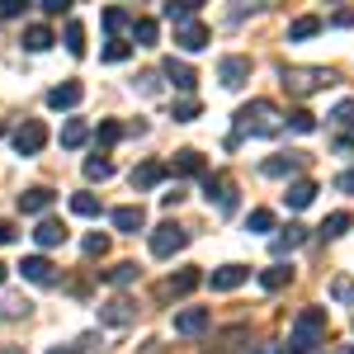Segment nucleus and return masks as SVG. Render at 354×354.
Wrapping results in <instances>:
<instances>
[{"mask_svg": "<svg viewBox=\"0 0 354 354\" xmlns=\"http://www.w3.org/2000/svg\"><path fill=\"white\" fill-rule=\"evenodd\" d=\"M274 133H283V113L274 109L270 100H250V104H241L236 109V123H232V147L241 142V137H274Z\"/></svg>", "mask_w": 354, "mask_h": 354, "instance_id": "obj_1", "label": "nucleus"}, {"mask_svg": "<svg viewBox=\"0 0 354 354\" xmlns=\"http://www.w3.org/2000/svg\"><path fill=\"white\" fill-rule=\"evenodd\" d=\"M317 345H326V307H302L283 350L288 354H317Z\"/></svg>", "mask_w": 354, "mask_h": 354, "instance_id": "obj_2", "label": "nucleus"}, {"mask_svg": "<svg viewBox=\"0 0 354 354\" xmlns=\"http://www.w3.org/2000/svg\"><path fill=\"white\" fill-rule=\"evenodd\" d=\"M335 81L326 66H288L283 71V85H288V95H298V100H307V95H317V90H326V85Z\"/></svg>", "mask_w": 354, "mask_h": 354, "instance_id": "obj_3", "label": "nucleus"}, {"mask_svg": "<svg viewBox=\"0 0 354 354\" xmlns=\"http://www.w3.org/2000/svg\"><path fill=\"white\" fill-rule=\"evenodd\" d=\"M185 245H189V232L175 227V222H161V227L151 232V255H156V260H170V255L185 250Z\"/></svg>", "mask_w": 354, "mask_h": 354, "instance_id": "obj_4", "label": "nucleus"}, {"mask_svg": "<svg viewBox=\"0 0 354 354\" xmlns=\"http://www.w3.org/2000/svg\"><path fill=\"white\" fill-rule=\"evenodd\" d=\"M203 194H208V203H218V213H232V208H236V185H232V175H203Z\"/></svg>", "mask_w": 354, "mask_h": 354, "instance_id": "obj_5", "label": "nucleus"}, {"mask_svg": "<svg viewBox=\"0 0 354 354\" xmlns=\"http://www.w3.org/2000/svg\"><path fill=\"white\" fill-rule=\"evenodd\" d=\"M43 142H48V128H43L38 118H28V123L15 128V151H19V156H38V151H43Z\"/></svg>", "mask_w": 354, "mask_h": 354, "instance_id": "obj_6", "label": "nucleus"}, {"mask_svg": "<svg viewBox=\"0 0 354 354\" xmlns=\"http://www.w3.org/2000/svg\"><path fill=\"white\" fill-rule=\"evenodd\" d=\"M19 274H24L28 283H38V288H53L57 283V265L48 260V255H28L24 265H19Z\"/></svg>", "mask_w": 354, "mask_h": 354, "instance_id": "obj_7", "label": "nucleus"}, {"mask_svg": "<svg viewBox=\"0 0 354 354\" xmlns=\"http://www.w3.org/2000/svg\"><path fill=\"white\" fill-rule=\"evenodd\" d=\"M218 81L227 85V90H241V85L250 81V57H222Z\"/></svg>", "mask_w": 354, "mask_h": 354, "instance_id": "obj_8", "label": "nucleus"}, {"mask_svg": "<svg viewBox=\"0 0 354 354\" xmlns=\"http://www.w3.org/2000/svg\"><path fill=\"white\" fill-rule=\"evenodd\" d=\"M161 76H165L170 85H175V90H194V85H198V71H194L189 62H180V57H165Z\"/></svg>", "mask_w": 354, "mask_h": 354, "instance_id": "obj_9", "label": "nucleus"}, {"mask_svg": "<svg viewBox=\"0 0 354 354\" xmlns=\"http://www.w3.org/2000/svg\"><path fill=\"white\" fill-rule=\"evenodd\" d=\"M109 218H113V227H118V232L137 236V232L147 227V208H142V203H123V208H113Z\"/></svg>", "mask_w": 354, "mask_h": 354, "instance_id": "obj_10", "label": "nucleus"}, {"mask_svg": "<svg viewBox=\"0 0 354 354\" xmlns=\"http://www.w3.org/2000/svg\"><path fill=\"white\" fill-rule=\"evenodd\" d=\"M245 279H250V270H245V265H222V270H213V274H208L213 293H232V288H241Z\"/></svg>", "mask_w": 354, "mask_h": 354, "instance_id": "obj_11", "label": "nucleus"}, {"mask_svg": "<svg viewBox=\"0 0 354 354\" xmlns=\"http://www.w3.org/2000/svg\"><path fill=\"white\" fill-rule=\"evenodd\" d=\"M81 100H85V85L81 81H62V85L48 90V104H53V109H76Z\"/></svg>", "mask_w": 354, "mask_h": 354, "instance_id": "obj_12", "label": "nucleus"}, {"mask_svg": "<svg viewBox=\"0 0 354 354\" xmlns=\"http://www.w3.org/2000/svg\"><path fill=\"white\" fill-rule=\"evenodd\" d=\"M302 241H307V227H298V222H288V227H283V232H279V236L270 241L274 260H283V255H293V250H298Z\"/></svg>", "mask_w": 354, "mask_h": 354, "instance_id": "obj_13", "label": "nucleus"}, {"mask_svg": "<svg viewBox=\"0 0 354 354\" xmlns=\"http://www.w3.org/2000/svg\"><path fill=\"white\" fill-rule=\"evenodd\" d=\"M302 161H307L302 151H288V156H270L260 170H265L270 180H288V175H298V170H302Z\"/></svg>", "mask_w": 354, "mask_h": 354, "instance_id": "obj_14", "label": "nucleus"}, {"mask_svg": "<svg viewBox=\"0 0 354 354\" xmlns=\"http://www.w3.org/2000/svg\"><path fill=\"white\" fill-rule=\"evenodd\" d=\"M208 307H185V312H175V330L180 335H198V330H208Z\"/></svg>", "mask_w": 354, "mask_h": 354, "instance_id": "obj_15", "label": "nucleus"}, {"mask_svg": "<svg viewBox=\"0 0 354 354\" xmlns=\"http://www.w3.org/2000/svg\"><path fill=\"white\" fill-rule=\"evenodd\" d=\"M175 43H180L185 53H203V48H208V28L198 24V19H194V24H180L175 28Z\"/></svg>", "mask_w": 354, "mask_h": 354, "instance_id": "obj_16", "label": "nucleus"}, {"mask_svg": "<svg viewBox=\"0 0 354 354\" xmlns=\"http://www.w3.org/2000/svg\"><path fill=\"white\" fill-rule=\"evenodd\" d=\"M161 15H165L175 28H180V24H194V19H198V0H165Z\"/></svg>", "mask_w": 354, "mask_h": 354, "instance_id": "obj_17", "label": "nucleus"}, {"mask_svg": "<svg viewBox=\"0 0 354 354\" xmlns=\"http://www.w3.org/2000/svg\"><path fill=\"white\" fill-rule=\"evenodd\" d=\"M48 208H53V189H48V185H38V189L19 194V213H33V218H43Z\"/></svg>", "mask_w": 354, "mask_h": 354, "instance_id": "obj_18", "label": "nucleus"}, {"mask_svg": "<svg viewBox=\"0 0 354 354\" xmlns=\"http://www.w3.org/2000/svg\"><path fill=\"white\" fill-rule=\"evenodd\" d=\"M198 283H203V274H198V270H180V274H175V279L161 288V293H165V298H189Z\"/></svg>", "mask_w": 354, "mask_h": 354, "instance_id": "obj_19", "label": "nucleus"}, {"mask_svg": "<svg viewBox=\"0 0 354 354\" xmlns=\"http://www.w3.org/2000/svg\"><path fill=\"white\" fill-rule=\"evenodd\" d=\"M165 175H170V170H165L161 161H142V165L133 170V189H156Z\"/></svg>", "mask_w": 354, "mask_h": 354, "instance_id": "obj_20", "label": "nucleus"}, {"mask_svg": "<svg viewBox=\"0 0 354 354\" xmlns=\"http://www.w3.org/2000/svg\"><path fill=\"white\" fill-rule=\"evenodd\" d=\"M33 241L43 245V250H53V245H62V241H66V227H62L57 218H43L38 227H33Z\"/></svg>", "mask_w": 354, "mask_h": 354, "instance_id": "obj_21", "label": "nucleus"}, {"mask_svg": "<svg viewBox=\"0 0 354 354\" xmlns=\"http://www.w3.org/2000/svg\"><path fill=\"white\" fill-rule=\"evenodd\" d=\"M85 142H90L85 118H66V123H62V147H66V151H76V147H85Z\"/></svg>", "mask_w": 354, "mask_h": 354, "instance_id": "obj_22", "label": "nucleus"}, {"mask_svg": "<svg viewBox=\"0 0 354 354\" xmlns=\"http://www.w3.org/2000/svg\"><path fill=\"white\" fill-rule=\"evenodd\" d=\"M288 283H293V270H288L283 260H274L270 270L260 274V288H270V293H279V288H288Z\"/></svg>", "mask_w": 354, "mask_h": 354, "instance_id": "obj_23", "label": "nucleus"}, {"mask_svg": "<svg viewBox=\"0 0 354 354\" xmlns=\"http://www.w3.org/2000/svg\"><path fill=\"white\" fill-rule=\"evenodd\" d=\"M53 43H57V38H53V28H48V24H28L24 28V48H28V53H48Z\"/></svg>", "mask_w": 354, "mask_h": 354, "instance_id": "obj_24", "label": "nucleus"}, {"mask_svg": "<svg viewBox=\"0 0 354 354\" xmlns=\"http://www.w3.org/2000/svg\"><path fill=\"white\" fill-rule=\"evenodd\" d=\"M165 170H170V175H203V156H198V151H180Z\"/></svg>", "mask_w": 354, "mask_h": 354, "instance_id": "obj_25", "label": "nucleus"}, {"mask_svg": "<svg viewBox=\"0 0 354 354\" xmlns=\"http://www.w3.org/2000/svg\"><path fill=\"white\" fill-rule=\"evenodd\" d=\"M283 198H288V208H307V203L317 198V185H312V180H293Z\"/></svg>", "mask_w": 354, "mask_h": 354, "instance_id": "obj_26", "label": "nucleus"}, {"mask_svg": "<svg viewBox=\"0 0 354 354\" xmlns=\"http://www.w3.org/2000/svg\"><path fill=\"white\" fill-rule=\"evenodd\" d=\"M104 322H109V326H128V322H133V302H128V298H113L109 307H104Z\"/></svg>", "mask_w": 354, "mask_h": 354, "instance_id": "obj_27", "label": "nucleus"}, {"mask_svg": "<svg viewBox=\"0 0 354 354\" xmlns=\"http://www.w3.org/2000/svg\"><path fill=\"white\" fill-rule=\"evenodd\" d=\"M156 38H161L156 19H133V43H137V48H151Z\"/></svg>", "mask_w": 354, "mask_h": 354, "instance_id": "obj_28", "label": "nucleus"}, {"mask_svg": "<svg viewBox=\"0 0 354 354\" xmlns=\"http://www.w3.org/2000/svg\"><path fill=\"white\" fill-rule=\"evenodd\" d=\"M312 33H322V19H317V15H302V19H293V24H288V38H293V43L312 38Z\"/></svg>", "mask_w": 354, "mask_h": 354, "instance_id": "obj_29", "label": "nucleus"}, {"mask_svg": "<svg viewBox=\"0 0 354 354\" xmlns=\"http://www.w3.org/2000/svg\"><path fill=\"white\" fill-rule=\"evenodd\" d=\"M66 53L85 57V24L81 19H66Z\"/></svg>", "mask_w": 354, "mask_h": 354, "instance_id": "obj_30", "label": "nucleus"}, {"mask_svg": "<svg viewBox=\"0 0 354 354\" xmlns=\"http://www.w3.org/2000/svg\"><path fill=\"white\" fill-rule=\"evenodd\" d=\"M71 213L76 218H100V198L95 194H71Z\"/></svg>", "mask_w": 354, "mask_h": 354, "instance_id": "obj_31", "label": "nucleus"}, {"mask_svg": "<svg viewBox=\"0 0 354 354\" xmlns=\"http://www.w3.org/2000/svg\"><path fill=\"white\" fill-rule=\"evenodd\" d=\"M109 175H113V161H109V156H90V161H85V180H100V185H104Z\"/></svg>", "mask_w": 354, "mask_h": 354, "instance_id": "obj_32", "label": "nucleus"}, {"mask_svg": "<svg viewBox=\"0 0 354 354\" xmlns=\"http://www.w3.org/2000/svg\"><path fill=\"white\" fill-rule=\"evenodd\" d=\"M104 28H109L113 38H123V33L133 28V19H128V10H104Z\"/></svg>", "mask_w": 354, "mask_h": 354, "instance_id": "obj_33", "label": "nucleus"}, {"mask_svg": "<svg viewBox=\"0 0 354 354\" xmlns=\"http://www.w3.org/2000/svg\"><path fill=\"white\" fill-rule=\"evenodd\" d=\"M104 279H109L113 288H123V283H133V279H137V265H133V260H118V265H113Z\"/></svg>", "mask_w": 354, "mask_h": 354, "instance_id": "obj_34", "label": "nucleus"}, {"mask_svg": "<svg viewBox=\"0 0 354 354\" xmlns=\"http://www.w3.org/2000/svg\"><path fill=\"white\" fill-rule=\"evenodd\" d=\"M283 123H288V128H293V133H317V113H307V109L288 113V118H283Z\"/></svg>", "mask_w": 354, "mask_h": 354, "instance_id": "obj_35", "label": "nucleus"}, {"mask_svg": "<svg viewBox=\"0 0 354 354\" xmlns=\"http://www.w3.org/2000/svg\"><path fill=\"white\" fill-rule=\"evenodd\" d=\"M350 227H354V218H350V213H330V218H326V227H322V232H326V236H345Z\"/></svg>", "mask_w": 354, "mask_h": 354, "instance_id": "obj_36", "label": "nucleus"}, {"mask_svg": "<svg viewBox=\"0 0 354 354\" xmlns=\"http://www.w3.org/2000/svg\"><path fill=\"white\" fill-rule=\"evenodd\" d=\"M128 53H133V43H128V38H109V43H104V62H123Z\"/></svg>", "mask_w": 354, "mask_h": 354, "instance_id": "obj_37", "label": "nucleus"}, {"mask_svg": "<svg viewBox=\"0 0 354 354\" xmlns=\"http://www.w3.org/2000/svg\"><path fill=\"white\" fill-rule=\"evenodd\" d=\"M194 118H198V100H189V95L175 100V123H194Z\"/></svg>", "mask_w": 354, "mask_h": 354, "instance_id": "obj_38", "label": "nucleus"}, {"mask_svg": "<svg viewBox=\"0 0 354 354\" xmlns=\"http://www.w3.org/2000/svg\"><path fill=\"white\" fill-rule=\"evenodd\" d=\"M81 245H85V255H109V236L104 232H90Z\"/></svg>", "mask_w": 354, "mask_h": 354, "instance_id": "obj_39", "label": "nucleus"}, {"mask_svg": "<svg viewBox=\"0 0 354 354\" xmlns=\"http://www.w3.org/2000/svg\"><path fill=\"white\" fill-rule=\"evenodd\" d=\"M330 123H335V128H354V100H345V104H335V113H330Z\"/></svg>", "mask_w": 354, "mask_h": 354, "instance_id": "obj_40", "label": "nucleus"}, {"mask_svg": "<svg viewBox=\"0 0 354 354\" xmlns=\"http://www.w3.org/2000/svg\"><path fill=\"white\" fill-rule=\"evenodd\" d=\"M250 232H274V213L270 208H255V213H250Z\"/></svg>", "mask_w": 354, "mask_h": 354, "instance_id": "obj_41", "label": "nucleus"}, {"mask_svg": "<svg viewBox=\"0 0 354 354\" xmlns=\"http://www.w3.org/2000/svg\"><path fill=\"white\" fill-rule=\"evenodd\" d=\"M118 137H123V128H118V123H100V133H95V142H100V147H113Z\"/></svg>", "mask_w": 354, "mask_h": 354, "instance_id": "obj_42", "label": "nucleus"}, {"mask_svg": "<svg viewBox=\"0 0 354 354\" xmlns=\"http://www.w3.org/2000/svg\"><path fill=\"white\" fill-rule=\"evenodd\" d=\"M330 298L335 302H354V283L350 279H335V283H330Z\"/></svg>", "mask_w": 354, "mask_h": 354, "instance_id": "obj_43", "label": "nucleus"}, {"mask_svg": "<svg viewBox=\"0 0 354 354\" xmlns=\"http://www.w3.org/2000/svg\"><path fill=\"white\" fill-rule=\"evenodd\" d=\"M24 312H28L24 298H5V302H0V317H24Z\"/></svg>", "mask_w": 354, "mask_h": 354, "instance_id": "obj_44", "label": "nucleus"}, {"mask_svg": "<svg viewBox=\"0 0 354 354\" xmlns=\"http://www.w3.org/2000/svg\"><path fill=\"white\" fill-rule=\"evenodd\" d=\"M38 10H43L48 19H57V15H66V0H38Z\"/></svg>", "mask_w": 354, "mask_h": 354, "instance_id": "obj_45", "label": "nucleus"}, {"mask_svg": "<svg viewBox=\"0 0 354 354\" xmlns=\"http://www.w3.org/2000/svg\"><path fill=\"white\" fill-rule=\"evenodd\" d=\"M137 85H142V95H156V90H161V76L147 71V76H137Z\"/></svg>", "mask_w": 354, "mask_h": 354, "instance_id": "obj_46", "label": "nucleus"}, {"mask_svg": "<svg viewBox=\"0 0 354 354\" xmlns=\"http://www.w3.org/2000/svg\"><path fill=\"white\" fill-rule=\"evenodd\" d=\"M15 15H24V0H0V19H15Z\"/></svg>", "mask_w": 354, "mask_h": 354, "instance_id": "obj_47", "label": "nucleus"}, {"mask_svg": "<svg viewBox=\"0 0 354 354\" xmlns=\"http://www.w3.org/2000/svg\"><path fill=\"white\" fill-rule=\"evenodd\" d=\"M180 198H185V185H175V189H170V194H161V203H165V208H175Z\"/></svg>", "mask_w": 354, "mask_h": 354, "instance_id": "obj_48", "label": "nucleus"}, {"mask_svg": "<svg viewBox=\"0 0 354 354\" xmlns=\"http://www.w3.org/2000/svg\"><path fill=\"white\" fill-rule=\"evenodd\" d=\"M335 189H340V194H354V170H345V175L335 180Z\"/></svg>", "mask_w": 354, "mask_h": 354, "instance_id": "obj_49", "label": "nucleus"}, {"mask_svg": "<svg viewBox=\"0 0 354 354\" xmlns=\"http://www.w3.org/2000/svg\"><path fill=\"white\" fill-rule=\"evenodd\" d=\"M15 236H19V232H15V222H0V245H10Z\"/></svg>", "mask_w": 354, "mask_h": 354, "instance_id": "obj_50", "label": "nucleus"}, {"mask_svg": "<svg viewBox=\"0 0 354 354\" xmlns=\"http://www.w3.org/2000/svg\"><path fill=\"white\" fill-rule=\"evenodd\" d=\"M255 354H283V345H279V340H265V345H260Z\"/></svg>", "mask_w": 354, "mask_h": 354, "instance_id": "obj_51", "label": "nucleus"}, {"mask_svg": "<svg viewBox=\"0 0 354 354\" xmlns=\"http://www.w3.org/2000/svg\"><path fill=\"white\" fill-rule=\"evenodd\" d=\"M48 354H85V350H71V345H57V350H48Z\"/></svg>", "mask_w": 354, "mask_h": 354, "instance_id": "obj_52", "label": "nucleus"}, {"mask_svg": "<svg viewBox=\"0 0 354 354\" xmlns=\"http://www.w3.org/2000/svg\"><path fill=\"white\" fill-rule=\"evenodd\" d=\"M5 274H10V270H5V265H0V283H5Z\"/></svg>", "mask_w": 354, "mask_h": 354, "instance_id": "obj_53", "label": "nucleus"}, {"mask_svg": "<svg viewBox=\"0 0 354 354\" xmlns=\"http://www.w3.org/2000/svg\"><path fill=\"white\" fill-rule=\"evenodd\" d=\"M0 354H24V350H0Z\"/></svg>", "mask_w": 354, "mask_h": 354, "instance_id": "obj_54", "label": "nucleus"}, {"mask_svg": "<svg viewBox=\"0 0 354 354\" xmlns=\"http://www.w3.org/2000/svg\"><path fill=\"white\" fill-rule=\"evenodd\" d=\"M0 137H5V123H0Z\"/></svg>", "mask_w": 354, "mask_h": 354, "instance_id": "obj_55", "label": "nucleus"}]
</instances>
